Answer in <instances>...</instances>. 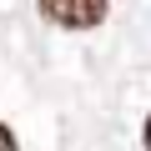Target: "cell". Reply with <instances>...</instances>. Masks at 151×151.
I'll return each instance as SVG.
<instances>
[{
	"label": "cell",
	"instance_id": "6da1fadb",
	"mask_svg": "<svg viewBox=\"0 0 151 151\" xmlns=\"http://www.w3.org/2000/svg\"><path fill=\"white\" fill-rule=\"evenodd\" d=\"M55 30H96L111 15V0H35Z\"/></svg>",
	"mask_w": 151,
	"mask_h": 151
},
{
	"label": "cell",
	"instance_id": "7a4b0ae2",
	"mask_svg": "<svg viewBox=\"0 0 151 151\" xmlns=\"http://www.w3.org/2000/svg\"><path fill=\"white\" fill-rule=\"evenodd\" d=\"M0 151H20V141H15V131L0 121Z\"/></svg>",
	"mask_w": 151,
	"mask_h": 151
},
{
	"label": "cell",
	"instance_id": "3957f363",
	"mask_svg": "<svg viewBox=\"0 0 151 151\" xmlns=\"http://www.w3.org/2000/svg\"><path fill=\"white\" fill-rule=\"evenodd\" d=\"M141 146L151 151V111H146V126H141Z\"/></svg>",
	"mask_w": 151,
	"mask_h": 151
}]
</instances>
